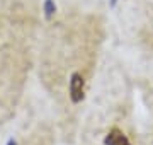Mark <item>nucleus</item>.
<instances>
[{
  "mask_svg": "<svg viewBox=\"0 0 153 145\" xmlns=\"http://www.w3.org/2000/svg\"><path fill=\"white\" fill-rule=\"evenodd\" d=\"M83 92H85V78L82 73L75 72L70 78V99L73 102H80L83 99Z\"/></svg>",
  "mask_w": 153,
  "mask_h": 145,
  "instance_id": "obj_1",
  "label": "nucleus"
},
{
  "mask_svg": "<svg viewBox=\"0 0 153 145\" xmlns=\"http://www.w3.org/2000/svg\"><path fill=\"white\" fill-rule=\"evenodd\" d=\"M104 142H105V145H131L129 138H128V137L124 135V132H121L119 128L111 130Z\"/></svg>",
  "mask_w": 153,
  "mask_h": 145,
  "instance_id": "obj_2",
  "label": "nucleus"
},
{
  "mask_svg": "<svg viewBox=\"0 0 153 145\" xmlns=\"http://www.w3.org/2000/svg\"><path fill=\"white\" fill-rule=\"evenodd\" d=\"M44 12H46V17H53V14L56 12V5L53 0H46L44 2Z\"/></svg>",
  "mask_w": 153,
  "mask_h": 145,
  "instance_id": "obj_3",
  "label": "nucleus"
},
{
  "mask_svg": "<svg viewBox=\"0 0 153 145\" xmlns=\"http://www.w3.org/2000/svg\"><path fill=\"white\" fill-rule=\"evenodd\" d=\"M9 145H17V144L14 142V140H10V142H9Z\"/></svg>",
  "mask_w": 153,
  "mask_h": 145,
  "instance_id": "obj_4",
  "label": "nucleus"
}]
</instances>
